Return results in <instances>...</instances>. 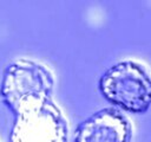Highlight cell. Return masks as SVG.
<instances>
[{"instance_id": "obj_1", "label": "cell", "mask_w": 151, "mask_h": 142, "mask_svg": "<svg viewBox=\"0 0 151 142\" xmlns=\"http://www.w3.org/2000/svg\"><path fill=\"white\" fill-rule=\"evenodd\" d=\"M99 90L106 101L129 112L142 114L151 106V76L134 60H123L106 70Z\"/></svg>"}, {"instance_id": "obj_2", "label": "cell", "mask_w": 151, "mask_h": 142, "mask_svg": "<svg viewBox=\"0 0 151 142\" xmlns=\"http://www.w3.org/2000/svg\"><path fill=\"white\" fill-rule=\"evenodd\" d=\"M13 114L9 142H67V122L52 99L26 102Z\"/></svg>"}, {"instance_id": "obj_3", "label": "cell", "mask_w": 151, "mask_h": 142, "mask_svg": "<svg viewBox=\"0 0 151 142\" xmlns=\"http://www.w3.org/2000/svg\"><path fill=\"white\" fill-rule=\"evenodd\" d=\"M53 86V75L46 66L29 59H19L6 67L0 93L4 103L14 112L26 102L52 99Z\"/></svg>"}, {"instance_id": "obj_4", "label": "cell", "mask_w": 151, "mask_h": 142, "mask_svg": "<svg viewBox=\"0 0 151 142\" xmlns=\"http://www.w3.org/2000/svg\"><path fill=\"white\" fill-rule=\"evenodd\" d=\"M131 124L116 109H103L77 129L74 142H130Z\"/></svg>"}]
</instances>
